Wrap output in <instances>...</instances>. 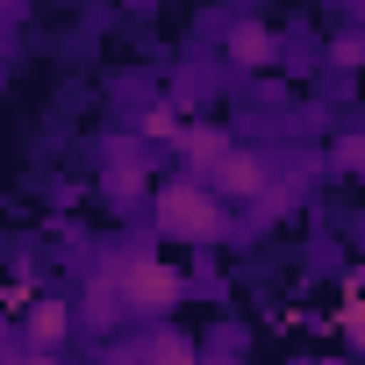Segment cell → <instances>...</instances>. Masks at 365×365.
<instances>
[{
  "mask_svg": "<svg viewBox=\"0 0 365 365\" xmlns=\"http://www.w3.org/2000/svg\"><path fill=\"white\" fill-rule=\"evenodd\" d=\"M150 222H158V237H172V244H222V237L237 230L230 201H222L215 187H201V179H165V187L150 194Z\"/></svg>",
  "mask_w": 365,
  "mask_h": 365,
  "instance_id": "6da1fadb",
  "label": "cell"
},
{
  "mask_svg": "<svg viewBox=\"0 0 365 365\" xmlns=\"http://www.w3.org/2000/svg\"><path fill=\"white\" fill-rule=\"evenodd\" d=\"M101 279L115 287L122 315H172V308H179V294H187V279H179L158 251H143V244L115 251V258L101 265Z\"/></svg>",
  "mask_w": 365,
  "mask_h": 365,
  "instance_id": "7a4b0ae2",
  "label": "cell"
},
{
  "mask_svg": "<svg viewBox=\"0 0 365 365\" xmlns=\"http://www.w3.org/2000/svg\"><path fill=\"white\" fill-rule=\"evenodd\" d=\"M208 187H215L222 201H258V194L272 187V172H265V158H258V150H237V143H230V150H222V165L208 172Z\"/></svg>",
  "mask_w": 365,
  "mask_h": 365,
  "instance_id": "3957f363",
  "label": "cell"
},
{
  "mask_svg": "<svg viewBox=\"0 0 365 365\" xmlns=\"http://www.w3.org/2000/svg\"><path fill=\"white\" fill-rule=\"evenodd\" d=\"M65 336H72V308L65 301H36L22 315V351H58Z\"/></svg>",
  "mask_w": 365,
  "mask_h": 365,
  "instance_id": "277c9868",
  "label": "cell"
},
{
  "mask_svg": "<svg viewBox=\"0 0 365 365\" xmlns=\"http://www.w3.org/2000/svg\"><path fill=\"white\" fill-rule=\"evenodd\" d=\"M222 150H230V136H222V129H179V158L194 165L201 187H208V172L222 165Z\"/></svg>",
  "mask_w": 365,
  "mask_h": 365,
  "instance_id": "5b68a950",
  "label": "cell"
},
{
  "mask_svg": "<svg viewBox=\"0 0 365 365\" xmlns=\"http://www.w3.org/2000/svg\"><path fill=\"white\" fill-rule=\"evenodd\" d=\"M272 51H279V43H272V29H265V22H237V29H230V58H237L244 72L272 65Z\"/></svg>",
  "mask_w": 365,
  "mask_h": 365,
  "instance_id": "8992f818",
  "label": "cell"
},
{
  "mask_svg": "<svg viewBox=\"0 0 365 365\" xmlns=\"http://www.w3.org/2000/svg\"><path fill=\"white\" fill-rule=\"evenodd\" d=\"M136 365H194V344L179 336V329H158L150 344H143V358Z\"/></svg>",
  "mask_w": 365,
  "mask_h": 365,
  "instance_id": "52a82bcc",
  "label": "cell"
},
{
  "mask_svg": "<svg viewBox=\"0 0 365 365\" xmlns=\"http://www.w3.org/2000/svg\"><path fill=\"white\" fill-rule=\"evenodd\" d=\"M115 315H122V301H115V287H108V279H93V287H86V322H93V329L108 336V329H115Z\"/></svg>",
  "mask_w": 365,
  "mask_h": 365,
  "instance_id": "ba28073f",
  "label": "cell"
},
{
  "mask_svg": "<svg viewBox=\"0 0 365 365\" xmlns=\"http://www.w3.org/2000/svg\"><path fill=\"white\" fill-rule=\"evenodd\" d=\"M336 322H344V336L365 351V279H351V301H344V315H336Z\"/></svg>",
  "mask_w": 365,
  "mask_h": 365,
  "instance_id": "9c48e42d",
  "label": "cell"
},
{
  "mask_svg": "<svg viewBox=\"0 0 365 365\" xmlns=\"http://www.w3.org/2000/svg\"><path fill=\"white\" fill-rule=\"evenodd\" d=\"M143 136H158V143H179V115L172 108H143V122H136Z\"/></svg>",
  "mask_w": 365,
  "mask_h": 365,
  "instance_id": "30bf717a",
  "label": "cell"
},
{
  "mask_svg": "<svg viewBox=\"0 0 365 365\" xmlns=\"http://www.w3.org/2000/svg\"><path fill=\"white\" fill-rule=\"evenodd\" d=\"M336 165H344V172H365V136H344V143H336Z\"/></svg>",
  "mask_w": 365,
  "mask_h": 365,
  "instance_id": "8fae6325",
  "label": "cell"
},
{
  "mask_svg": "<svg viewBox=\"0 0 365 365\" xmlns=\"http://www.w3.org/2000/svg\"><path fill=\"white\" fill-rule=\"evenodd\" d=\"M0 365H65V358H58V351H8Z\"/></svg>",
  "mask_w": 365,
  "mask_h": 365,
  "instance_id": "7c38bea8",
  "label": "cell"
},
{
  "mask_svg": "<svg viewBox=\"0 0 365 365\" xmlns=\"http://www.w3.org/2000/svg\"><path fill=\"white\" fill-rule=\"evenodd\" d=\"M336 65H365V36H344L336 43Z\"/></svg>",
  "mask_w": 365,
  "mask_h": 365,
  "instance_id": "4fadbf2b",
  "label": "cell"
}]
</instances>
